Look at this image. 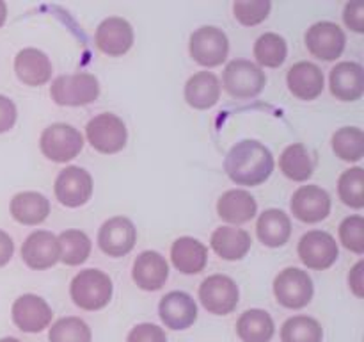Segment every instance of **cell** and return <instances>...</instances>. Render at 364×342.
<instances>
[{
  "label": "cell",
  "mask_w": 364,
  "mask_h": 342,
  "mask_svg": "<svg viewBox=\"0 0 364 342\" xmlns=\"http://www.w3.org/2000/svg\"><path fill=\"white\" fill-rule=\"evenodd\" d=\"M274 155L263 142L255 139H244L228 152L224 160V171L237 185L256 187L267 182L272 175Z\"/></svg>",
  "instance_id": "cell-1"
},
{
  "label": "cell",
  "mask_w": 364,
  "mask_h": 342,
  "mask_svg": "<svg viewBox=\"0 0 364 342\" xmlns=\"http://www.w3.org/2000/svg\"><path fill=\"white\" fill-rule=\"evenodd\" d=\"M114 285L107 273L100 269H84L71 280L70 294L75 305L87 312L105 309L112 299Z\"/></svg>",
  "instance_id": "cell-2"
},
{
  "label": "cell",
  "mask_w": 364,
  "mask_h": 342,
  "mask_svg": "<svg viewBox=\"0 0 364 342\" xmlns=\"http://www.w3.org/2000/svg\"><path fill=\"white\" fill-rule=\"evenodd\" d=\"M50 96L57 105L82 107L89 105L100 96L98 78L87 71L60 75L50 86Z\"/></svg>",
  "instance_id": "cell-3"
},
{
  "label": "cell",
  "mask_w": 364,
  "mask_h": 342,
  "mask_svg": "<svg viewBox=\"0 0 364 342\" xmlns=\"http://www.w3.org/2000/svg\"><path fill=\"white\" fill-rule=\"evenodd\" d=\"M267 84V75L258 64L249 59H233L223 73V86L228 95L238 100L258 96Z\"/></svg>",
  "instance_id": "cell-4"
},
{
  "label": "cell",
  "mask_w": 364,
  "mask_h": 342,
  "mask_svg": "<svg viewBox=\"0 0 364 342\" xmlns=\"http://www.w3.org/2000/svg\"><path fill=\"white\" fill-rule=\"evenodd\" d=\"M39 148L46 159L63 164L73 160L82 152L84 135L73 125L52 123L43 130L39 138Z\"/></svg>",
  "instance_id": "cell-5"
},
{
  "label": "cell",
  "mask_w": 364,
  "mask_h": 342,
  "mask_svg": "<svg viewBox=\"0 0 364 342\" xmlns=\"http://www.w3.org/2000/svg\"><path fill=\"white\" fill-rule=\"evenodd\" d=\"M85 138L96 152L112 155L127 146L128 130L124 121L117 114L103 113L89 120L85 127Z\"/></svg>",
  "instance_id": "cell-6"
},
{
  "label": "cell",
  "mask_w": 364,
  "mask_h": 342,
  "mask_svg": "<svg viewBox=\"0 0 364 342\" xmlns=\"http://www.w3.org/2000/svg\"><path fill=\"white\" fill-rule=\"evenodd\" d=\"M315 285L308 271L299 267H287L274 280V296L284 309L301 310L311 303Z\"/></svg>",
  "instance_id": "cell-7"
},
{
  "label": "cell",
  "mask_w": 364,
  "mask_h": 342,
  "mask_svg": "<svg viewBox=\"0 0 364 342\" xmlns=\"http://www.w3.org/2000/svg\"><path fill=\"white\" fill-rule=\"evenodd\" d=\"M188 52L198 64L205 68L220 66L230 53V39L226 32L213 25L196 28L191 34Z\"/></svg>",
  "instance_id": "cell-8"
},
{
  "label": "cell",
  "mask_w": 364,
  "mask_h": 342,
  "mask_svg": "<svg viewBox=\"0 0 364 342\" xmlns=\"http://www.w3.org/2000/svg\"><path fill=\"white\" fill-rule=\"evenodd\" d=\"M240 299V289L233 278L226 274H212L199 285V301L213 316H228Z\"/></svg>",
  "instance_id": "cell-9"
},
{
  "label": "cell",
  "mask_w": 364,
  "mask_h": 342,
  "mask_svg": "<svg viewBox=\"0 0 364 342\" xmlns=\"http://www.w3.org/2000/svg\"><path fill=\"white\" fill-rule=\"evenodd\" d=\"M299 259L308 269H329L340 256L336 239L323 230H309L299 241Z\"/></svg>",
  "instance_id": "cell-10"
},
{
  "label": "cell",
  "mask_w": 364,
  "mask_h": 342,
  "mask_svg": "<svg viewBox=\"0 0 364 342\" xmlns=\"http://www.w3.org/2000/svg\"><path fill=\"white\" fill-rule=\"evenodd\" d=\"M92 177L80 166H66L55 178V198L68 209L85 205L92 196Z\"/></svg>",
  "instance_id": "cell-11"
},
{
  "label": "cell",
  "mask_w": 364,
  "mask_h": 342,
  "mask_svg": "<svg viewBox=\"0 0 364 342\" xmlns=\"http://www.w3.org/2000/svg\"><path fill=\"white\" fill-rule=\"evenodd\" d=\"M306 48L313 57L322 61H336L343 53L347 36L334 21H316L304 36Z\"/></svg>",
  "instance_id": "cell-12"
},
{
  "label": "cell",
  "mask_w": 364,
  "mask_h": 342,
  "mask_svg": "<svg viewBox=\"0 0 364 342\" xmlns=\"http://www.w3.org/2000/svg\"><path fill=\"white\" fill-rule=\"evenodd\" d=\"M137 242V228L128 217L114 216L107 219L98 230V246L105 255L124 256Z\"/></svg>",
  "instance_id": "cell-13"
},
{
  "label": "cell",
  "mask_w": 364,
  "mask_h": 342,
  "mask_svg": "<svg viewBox=\"0 0 364 342\" xmlns=\"http://www.w3.org/2000/svg\"><path fill=\"white\" fill-rule=\"evenodd\" d=\"M331 196L323 187L315 184L301 185L294 192L290 202V209L294 217L302 223H320L327 219L331 214Z\"/></svg>",
  "instance_id": "cell-14"
},
{
  "label": "cell",
  "mask_w": 364,
  "mask_h": 342,
  "mask_svg": "<svg viewBox=\"0 0 364 342\" xmlns=\"http://www.w3.org/2000/svg\"><path fill=\"white\" fill-rule=\"evenodd\" d=\"M11 316L18 330L25 333H39L50 326L53 312L41 296L23 294L13 303Z\"/></svg>",
  "instance_id": "cell-15"
},
{
  "label": "cell",
  "mask_w": 364,
  "mask_h": 342,
  "mask_svg": "<svg viewBox=\"0 0 364 342\" xmlns=\"http://www.w3.org/2000/svg\"><path fill=\"white\" fill-rule=\"evenodd\" d=\"M95 41L100 52L110 57H119L134 46L135 34L130 21L121 16H109L96 28Z\"/></svg>",
  "instance_id": "cell-16"
},
{
  "label": "cell",
  "mask_w": 364,
  "mask_h": 342,
  "mask_svg": "<svg viewBox=\"0 0 364 342\" xmlns=\"http://www.w3.org/2000/svg\"><path fill=\"white\" fill-rule=\"evenodd\" d=\"M21 259L31 269H50L60 259L59 239L48 230L32 232L21 246Z\"/></svg>",
  "instance_id": "cell-17"
},
{
  "label": "cell",
  "mask_w": 364,
  "mask_h": 342,
  "mask_svg": "<svg viewBox=\"0 0 364 342\" xmlns=\"http://www.w3.org/2000/svg\"><path fill=\"white\" fill-rule=\"evenodd\" d=\"M159 316L169 330H187L198 319V303L183 291H171L160 299Z\"/></svg>",
  "instance_id": "cell-18"
},
{
  "label": "cell",
  "mask_w": 364,
  "mask_h": 342,
  "mask_svg": "<svg viewBox=\"0 0 364 342\" xmlns=\"http://www.w3.org/2000/svg\"><path fill=\"white\" fill-rule=\"evenodd\" d=\"M132 278L142 291H160L169 278V264H167L166 256L160 255L159 252H153V249L142 252L134 260Z\"/></svg>",
  "instance_id": "cell-19"
},
{
  "label": "cell",
  "mask_w": 364,
  "mask_h": 342,
  "mask_svg": "<svg viewBox=\"0 0 364 342\" xmlns=\"http://www.w3.org/2000/svg\"><path fill=\"white\" fill-rule=\"evenodd\" d=\"M287 84L291 95L304 102H311L323 93L326 78H323L322 70L315 63L301 61L288 70Z\"/></svg>",
  "instance_id": "cell-20"
},
{
  "label": "cell",
  "mask_w": 364,
  "mask_h": 342,
  "mask_svg": "<svg viewBox=\"0 0 364 342\" xmlns=\"http://www.w3.org/2000/svg\"><path fill=\"white\" fill-rule=\"evenodd\" d=\"M329 88L333 96L341 102H355L364 95V70L359 63L343 61L329 73Z\"/></svg>",
  "instance_id": "cell-21"
},
{
  "label": "cell",
  "mask_w": 364,
  "mask_h": 342,
  "mask_svg": "<svg viewBox=\"0 0 364 342\" xmlns=\"http://www.w3.org/2000/svg\"><path fill=\"white\" fill-rule=\"evenodd\" d=\"M14 71L21 84L39 88L52 78V61L43 50L23 48L14 57Z\"/></svg>",
  "instance_id": "cell-22"
},
{
  "label": "cell",
  "mask_w": 364,
  "mask_h": 342,
  "mask_svg": "<svg viewBox=\"0 0 364 342\" xmlns=\"http://www.w3.org/2000/svg\"><path fill=\"white\" fill-rule=\"evenodd\" d=\"M217 214L226 223L244 224L258 214V203L251 192L244 189H230L217 202Z\"/></svg>",
  "instance_id": "cell-23"
},
{
  "label": "cell",
  "mask_w": 364,
  "mask_h": 342,
  "mask_svg": "<svg viewBox=\"0 0 364 342\" xmlns=\"http://www.w3.org/2000/svg\"><path fill=\"white\" fill-rule=\"evenodd\" d=\"M223 86L212 71H198L185 84V100L192 109H212L220 100Z\"/></svg>",
  "instance_id": "cell-24"
},
{
  "label": "cell",
  "mask_w": 364,
  "mask_h": 342,
  "mask_svg": "<svg viewBox=\"0 0 364 342\" xmlns=\"http://www.w3.org/2000/svg\"><path fill=\"white\" fill-rule=\"evenodd\" d=\"M173 266L183 274H198L208 264V248L194 237H180L171 246Z\"/></svg>",
  "instance_id": "cell-25"
},
{
  "label": "cell",
  "mask_w": 364,
  "mask_h": 342,
  "mask_svg": "<svg viewBox=\"0 0 364 342\" xmlns=\"http://www.w3.org/2000/svg\"><path fill=\"white\" fill-rule=\"evenodd\" d=\"M9 209L14 221L27 227H36L48 217L50 200L38 191H23L13 196Z\"/></svg>",
  "instance_id": "cell-26"
},
{
  "label": "cell",
  "mask_w": 364,
  "mask_h": 342,
  "mask_svg": "<svg viewBox=\"0 0 364 342\" xmlns=\"http://www.w3.org/2000/svg\"><path fill=\"white\" fill-rule=\"evenodd\" d=\"M256 234L259 242L269 248H281L290 241L291 219L287 212L279 209H267L259 214L256 223Z\"/></svg>",
  "instance_id": "cell-27"
},
{
  "label": "cell",
  "mask_w": 364,
  "mask_h": 342,
  "mask_svg": "<svg viewBox=\"0 0 364 342\" xmlns=\"http://www.w3.org/2000/svg\"><path fill=\"white\" fill-rule=\"evenodd\" d=\"M212 249L223 260H242L249 253L252 239L249 232L237 227H219L210 239Z\"/></svg>",
  "instance_id": "cell-28"
},
{
  "label": "cell",
  "mask_w": 364,
  "mask_h": 342,
  "mask_svg": "<svg viewBox=\"0 0 364 342\" xmlns=\"http://www.w3.org/2000/svg\"><path fill=\"white\" fill-rule=\"evenodd\" d=\"M276 333V324L267 310H245L237 321V335L242 342H270Z\"/></svg>",
  "instance_id": "cell-29"
},
{
  "label": "cell",
  "mask_w": 364,
  "mask_h": 342,
  "mask_svg": "<svg viewBox=\"0 0 364 342\" xmlns=\"http://www.w3.org/2000/svg\"><path fill=\"white\" fill-rule=\"evenodd\" d=\"M279 167L287 178L294 182H306L315 171V160L308 146L302 142H294L287 146L279 157Z\"/></svg>",
  "instance_id": "cell-30"
},
{
  "label": "cell",
  "mask_w": 364,
  "mask_h": 342,
  "mask_svg": "<svg viewBox=\"0 0 364 342\" xmlns=\"http://www.w3.org/2000/svg\"><path fill=\"white\" fill-rule=\"evenodd\" d=\"M59 248H60V262L66 266H80L89 259L92 249V242L89 235L82 230H64L59 235Z\"/></svg>",
  "instance_id": "cell-31"
},
{
  "label": "cell",
  "mask_w": 364,
  "mask_h": 342,
  "mask_svg": "<svg viewBox=\"0 0 364 342\" xmlns=\"http://www.w3.org/2000/svg\"><path fill=\"white\" fill-rule=\"evenodd\" d=\"M252 52L259 66L279 68L288 57L287 39L276 32H265L256 39Z\"/></svg>",
  "instance_id": "cell-32"
},
{
  "label": "cell",
  "mask_w": 364,
  "mask_h": 342,
  "mask_svg": "<svg viewBox=\"0 0 364 342\" xmlns=\"http://www.w3.org/2000/svg\"><path fill=\"white\" fill-rule=\"evenodd\" d=\"M333 152L345 162H359L364 157V132L359 127H343L331 139Z\"/></svg>",
  "instance_id": "cell-33"
},
{
  "label": "cell",
  "mask_w": 364,
  "mask_h": 342,
  "mask_svg": "<svg viewBox=\"0 0 364 342\" xmlns=\"http://www.w3.org/2000/svg\"><path fill=\"white\" fill-rule=\"evenodd\" d=\"M323 328L315 317L294 316L281 326V342H322Z\"/></svg>",
  "instance_id": "cell-34"
},
{
  "label": "cell",
  "mask_w": 364,
  "mask_h": 342,
  "mask_svg": "<svg viewBox=\"0 0 364 342\" xmlns=\"http://www.w3.org/2000/svg\"><path fill=\"white\" fill-rule=\"evenodd\" d=\"M48 342H92V331L80 317H63L50 328Z\"/></svg>",
  "instance_id": "cell-35"
},
{
  "label": "cell",
  "mask_w": 364,
  "mask_h": 342,
  "mask_svg": "<svg viewBox=\"0 0 364 342\" xmlns=\"http://www.w3.org/2000/svg\"><path fill=\"white\" fill-rule=\"evenodd\" d=\"M338 195L340 200L350 209L364 207V170L355 166L343 171L338 180Z\"/></svg>",
  "instance_id": "cell-36"
},
{
  "label": "cell",
  "mask_w": 364,
  "mask_h": 342,
  "mask_svg": "<svg viewBox=\"0 0 364 342\" xmlns=\"http://www.w3.org/2000/svg\"><path fill=\"white\" fill-rule=\"evenodd\" d=\"M272 4L270 0H237L233 4L235 18L245 27H255L269 18Z\"/></svg>",
  "instance_id": "cell-37"
},
{
  "label": "cell",
  "mask_w": 364,
  "mask_h": 342,
  "mask_svg": "<svg viewBox=\"0 0 364 342\" xmlns=\"http://www.w3.org/2000/svg\"><path fill=\"white\" fill-rule=\"evenodd\" d=\"M340 241L348 252L363 255L364 253V217L355 214L348 216L340 224Z\"/></svg>",
  "instance_id": "cell-38"
},
{
  "label": "cell",
  "mask_w": 364,
  "mask_h": 342,
  "mask_svg": "<svg viewBox=\"0 0 364 342\" xmlns=\"http://www.w3.org/2000/svg\"><path fill=\"white\" fill-rule=\"evenodd\" d=\"M127 342H167L166 331L151 323H141L128 333Z\"/></svg>",
  "instance_id": "cell-39"
},
{
  "label": "cell",
  "mask_w": 364,
  "mask_h": 342,
  "mask_svg": "<svg viewBox=\"0 0 364 342\" xmlns=\"http://www.w3.org/2000/svg\"><path fill=\"white\" fill-rule=\"evenodd\" d=\"M343 21L350 31L364 32V0H350L343 9Z\"/></svg>",
  "instance_id": "cell-40"
},
{
  "label": "cell",
  "mask_w": 364,
  "mask_h": 342,
  "mask_svg": "<svg viewBox=\"0 0 364 342\" xmlns=\"http://www.w3.org/2000/svg\"><path fill=\"white\" fill-rule=\"evenodd\" d=\"M18 118L16 103L6 95H0V134H6L14 127Z\"/></svg>",
  "instance_id": "cell-41"
},
{
  "label": "cell",
  "mask_w": 364,
  "mask_h": 342,
  "mask_svg": "<svg viewBox=\"0 0 364 342\" xmlns=\"http://www.w3.org/2000/svg\"><path fill=\"white\" fill-rule=\"evenodd\" d=\"M348 285H350L352 292H354L358 298L364 296V262L359 260L354 267H352L350 274H348Z\"/></svg>",
  "instance_id": "cell-42"
},
{
  "label": "cell",
  "mask_w": 364,
  "mask_h": 342,
  "mask_svg": "<svg viewBox=\"0 0 364 342\" xmlns=\"http://www.w3.org/2000/svg\"><path fill=\"white\" fill-rule=\"evenodd\" d=\"M14 255V242L7 232L0 230V267L7 266Z\"/></svg>",
  "instance_id": "cell-43"
},
{
  "label": "cell",
  "mask_w": 364,
  "mask_h": 342,
  "mask_svg": "<svg viewBox=\"0 0 364 342\" xmlns=\"http://www.w3.org/2000/svg\"><path fill=\"white\" fill-rule=\"evenodd\" d=\"M6 20H7V6L4 0H0V27L6 24Z\"/></svg>",
  "instance_id": "cell-44"
},
{
  "label": "cell",
  "mask_w": 364,
  "mask_h": 342,
  "mask_svg": "<svg viewBox=\"0 0 364 342\" xmlns=\"http://www.w3.org/2000/svg\"><path fill=\"white\" fill-rule=\"evenodd\" d=\"M0 342H21V341H18L16 337H4L0 338Z\"/></svg>",
  "instance_id": "cell-45"
}]
</instances>
